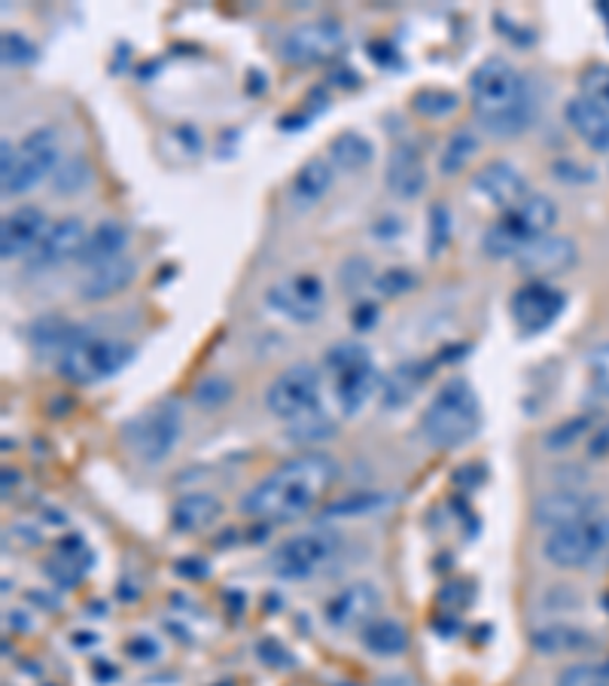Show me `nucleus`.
<instances>
[{"mask_svg":"<svg viewBox=\"0 0 609 686\" xmlns=\"http://www.w3.org/2000/svg\"><path fill=\"white\" fill-rule=\"evenodd\" d=\"M89 183V168L80 162V159H70V162L61 165V171H58V178H55V190L61 192H74L80 190Z\"/></svg>","mask_w":609,"mask_h":686,"instance_id":"nucleus-40","label":"nucleus"},{"mask_svg":"<svg viewBox=\"0 0 609 686\" xmlns=\"http://www.w3.org/2000/svg\"><path fill=\"white\" fill-rule=\"evenodd\" d=\"M579 260V250H576V241L567 238V235H542V238H533L530 245H525L518 250V269L525 274H530V281H549L552 274H561L573 269Z\"/></svg>","mask_w":609,"mask_h":686,"instance_id":"nucleus-15","label":"nucleus"},{"mask_svg":"<svg viewBox=\"0 0 609 686\" xmlns=\"http://www.w3.org/2000/svg\"><path fill=\"white\" fill-rule=\"evenodd\" d=\"M384 180H387V190L396 199H403V202L420 199L427 190V168H424L420 153L408 144L393 147L391 156H387V168H384Z\"/></svg>","mask_w":609,"mask_h":686,"instance_id":"nucleus-21","label":"nucleus"},{"mask_svg":"<svg viewBox=\"0 0 609 686\" xmlns=\"http://www.w3.org/2000/svg\"><path fill=\"white\" fill-rule=\"evenodd\" d=\"M177 137H180V144H190L192 156L202 150V137H199V132H195L192 125H180V128H177Z\"/></svg>","mask_w":609,"mask_h":686,"instance_id":"nucleus-48","label":"nucleus"},{"mask_svg":"<svg viewBox=\"0 0 609 686\" xmlns=\"http://www.w3.org/2000/svg\"><path fill=\"white\" fill-rule=\"evenodd\" d=\"M381 686H415V684L406 681V677H387V681H381Z\"/></svg>","mask_w":609,"mask_h":686,"instance_id":"nucleus-49","label":"nucleus"},{"mask_svg":"<svg viewBox=\"0 0 609 686\" xmlns=\"http://www.w3.org/2000/svg\"><path fill=\"white\" fill-rule=\"evenodd\" d=\"M591 513H600V497L583 492V488H561V492L542 494L540 501H537V507H533V519L542 528L555 531V528L585 519Z\"/></svg>","mask_w":609,"mask_h":686,"instance_id":"nucleus-19","label":"nucleus"},{"mask_svg":"<svg viewBox=\"0 0 609 686\" xmlns=\"http://www.w3.org/2000/svg\"><path fill=\"white\" fill-rule=\"evenodd\" d=\"M341 537L329 528H314L284 540L271 552V571L281 580H308L339 555Z\"/></svg>","mask_w":609,"mask_h":686,"instance_id":"nucleus-11","label":"nucleus"},{"mask_svg":"<svg viewBox=\"0 0 609 686\" xmlns=\"http://www.w3.org/2000/svg\"><path fill=\"white\" fill-rule=\"evenodd\" d=\"M46 229H49V223H46L43 207L37 205L15 207L13 214L3 217V229H0V254H3V260L27 257L34 247L41 245Z\"/></svg>","mask_w":609,"mask_h":686,"instance_id":"nucleus-20","label":"nucleus"},{"mask_svg":"<svg viewBox=\"0 0 609 686\" xmlns=\"http://www.w3.org/2000/svg\"><path fill=\"white\" fill-rule=\"evenodd\" d=\"M475 153H478V137H475L473 132H466V128L454 132V135L448 137L446 150H442V159H439L442 175H448V178H451V175H461Z\"/></svg>","mask_w":609,"mask_h":686,"instance_id":"nucleus-31","label":"nucleus"},{"mask_svg":"<svg viewBox=\"0 0 609 686\" xmlns=\"http://www.w3.org/2000/svg\"><path fill=\"white\" fill-rule=\"evenodd\" d=\"M269 308H274L278 315L290 317L293 324H314L326 305V293L320 278L314 274H290L284 281L271 284L266 293Z\"/></svg>","mask_w":609,"mask_h":686,"instance_id":"nucleus-13","label":"nucleus"},{"mask_svg":"<svg viewBox=\"0 0 609 686\" xmlns=\"http://www.w3.org/2000/svg\"><path fill=\"white\" fill-rule=\"evenodd\" d=\"M320 397H324V375L312 363H296L286 372H281L266 391V406L274 418L286 425L302 421L308 415L320 412Z\"/></svg>","mask_w":609,"mask_h":686,"instance_id":"nucleus-10","label":"nucleus"},{"mask_svg":"<svg viewBox=\"0 0 609 686\" xmlns=\"http://www.w3.org/2000/svg\"><path fill=\"white\" fill-rule=\"evenodd\" d=\"M369 55H372V61H375V65H391V61H399L396 53H393V46H387V43H372V46H369Z\"/></svg>","mask_w":609,"mask_h":686,"instance_id":"nucleus-47","label":"nucleus"},{"mask_svg":"<svg viewBox=\"0 0 609 686\" xmlns=\"http://www.w3.org/2000/svg\"><path fill=\"white\" fill-rule=\"evenodd\" d=\"M473 190L485 199L487 205L500 207L503 214L512 211L515 205H521L528 199V178L506 159H494V162L482 165L475 171Z\"/></svg>","mask_w":609,"mask_h":686,"instance_id":"nucleus-18","label":"nucleus"},{"mask_svg":"<svg viewBox=\"0 0 609 686\" xmlns=\"http://www.w3.org/2000/svg\"><path fill=\"white\" fill-rule=\"evenodd\" d=\"M86 238H89V229L80 217L58 220L46 229L41 245L27 254V272H46L53 266H61V262L80 260Z\"/></svg>","mask_w":609,"mask_h":686,"instance_id":"nucleus-17","label":"nucleus"},{"mask_svg":"<svg viewBox=\"0 0 609 686\" xmlns=\"http://www.w3.org/2000/svg\"><path fill=\"white\" fill-rule=\"evenodd\" d=\"M555 686H609L607 662H583V665H567L557 674Z\"/></svg>","mask_w":609,"mask_h":686,"instance_id":"nucleus-34","label":"nucleus"},{"mask_svg":"<svg viewBox=\"0 0 609 686\" xmlns=\"http://www.w3.org/2000/svg\"><path fill=\"white\" fill-rule=\"evenodd\" d=\"M132 357H135V345L89 333L80 342L70 345L65 355H58V372L74 384H95L125 370Z\"/></svg>","mask_w":609,"mask_h":686,"instance_id":"nucleus-9","label":"nucleus"},{"mask_svg":"<svg viewBox=\"0 0 609 686\" xmlns=\"http://www.w3.org/2000/svg\"><path fill=\"white\" fill-rule=\"evenodd\" d=\"M375 284V290H379L381 296H403V293H408V290L415 288L418 284V278H415V272L411 269H399V266H393V269H384V272L372 281Z\"/></svg>","mask_w":609,"mask_h":686,"instance_id":"nucleus-37","label":"nucleus"},{"mask_svg":"<svg viewBox=\"0 0 609 686\" xmlns=\"http://www.w3.org/2000/svg\"><path fill=\"white\" fill-rule=\"evenodd\" d=\"M336 480H339L336 458L324 452H302L274 466L266 480L244 494L241 509L250 519L266 525L302 519L320 504V497L336 485Z\"/></svg>","mask_w":609,"mask_h":686,"instance_id":"nucleus-1","label":"nucleus"},{"mask_svg":"<svg viewBox=\"0 0 609 686\" xmlns=\"http://www.w3.org/2000/svg\"><path fill=\"white\" fill-rule=\"evenodd\" d=\"M180 437H183V409L177 400L153 403L149 409L135 415L122 427V439H125L128 452L144 464L165 461L177 449Z\"/></svg>","mask_w":609,"mask_h":686,"instance_id":"nucleus-6","label":"nucleus"},{"mask_svg":"<svg viewBox=\"0 0 609 686\" xmlns=\"http://www.w3.org/2000/svg\"><path fill=\"white\" fill-rule=\"evenodd\" d=\"M381 592L372 583H351L339 589L324 607L326 622L339 631H363L369 622L379 619Z\"/></svg>","mask_w":609,"mask_h":686,"instance_id":"nucleus-16","label":"nucleus"},{"mask_svg":"<svg viewBox=\"0 0 609 686\" xmlns=\"http://www.w3.org/2000/svg\"><path fill=\"white\" fill-rule=\"evenodd\" d=\"M375 320H379V305L375 302H357L351 312V324L357 329H369L375 327Z\"/></svg>","mask_w":609,"mask_h":686,"instance_id":"nucleus-45","label":"nucleus"},{"mask_svg":"<svg viewBox=\"0 0 609 686\" xmlns=\"http://www.w3.org/2000/svg\"><path fill=\"white\" fill-rule=\"evenodd\" d=\"M415 108L427 116H446L451 110L458 108V95L454 92H446V89H424L415 95Z\"/></svg>","mask_w":609,"mask_h":686,"instance_id":"nucleus-39","label":"nucleus"},{"mask_svg":"<svg viewBox=\"0 0 609 686\" xmlns=\"http://www.w3.org/2000/svg\"><path fill=\"white\" fill-rule=\"evenodd\" d=\"M345 41V31L336 19H317L286 31L281 37V58L290 65H317L326 61Z\"/></svg>","mask_w":609,"mask_h":686,"instance_id":"nucleus-14","label":"nucleus"},{"mask_svg":"<svg viewBox=\"0 0 609 686\" xmlns=\"http://www.w3.org/2000/svg\"><path fill=\"white\" fill-rule=\"evenodd\" d=\"M557 223V205L545 195L530 192L521 205H515L512 211H506L482 238L487 257H518V250L530 245L533 238L552 233V226Z\"/></svg>","mask_w":609,"mask_h":686,"instance_id":"nucleus-5","label":"nucleus"},{"mask_svg":"<svg viewBox=\"0 0 609 686\" xmlns=\"http://www.w3.org/2000/svg\"><path fill=\"white\" fill-rule=\"evenodd\" d=\"M420 430L436 449H461L482 430V403L466 379H451L430 400Z\"/></svg>","mask_w":609,"mask_h":686,"instance_id":"nucleus-3","label":"nucleus"},{"mask_svg":"<svg viewBox=\"0 0 609 686\" xmlns=\"http://www.w3.org/2000/svg\"><path fill=\"white\" fill-rule=\"evenodd\" d=\"M363 644L375 656H399L408 650V631L393 619H375L363 629Z\"/></svg>","mask_w":609,"mask_h":686,"instance_id":"nucleus-29","label":"nucleus"},{"mask_svg":"<svg viewBox=\"0 0 609 686\" xmlns=\"http://www.w3.org/2000/svg\"><path fill=\"white\" fill-rule=\"evenodd\" d=\"M607 549H609V516L604 509H600V513H591V516H585V519L569 521L564 528L549 531V535H545V543H542L545 559L555 564V567H564V571L588 567V564L597 562Z\"/></svg>","mask_w":609,"mask_h":686,"instance_id":"nucleus-7","label":"nucleus"},{"mask_svg":"<svg viewBox=\"0 0 609 686\" xmlns=\"http://www.w3.org/2000/svg\"><path fill=\"white\" fill-rule=\"evenodd\" d=\"M232 397V384L226 379H207L195 387V400L202 406H217V403H226Z\"/></svg>","mask_w":609,"mask_h":686,"instance_id":"nucleus-42","label":"nucleus"},{"mask_svg":"<svg viewBox=\"0 0 609 686\" xmlns=\"http://www.w3.org/2000/svg\"><path fill=\"white\" fill-rule=\"evenodd\" d=\"M61 153V137L55 128H37L13 147L10 140H3V192L19 195L37 187L58 162Z\"/></svg>","mask_w":609,"mask_h":686,"instance_id":"nucleus-8","label":"nucleus"},{"mask_svg":"<svg viewBox=\"0 0 609 686\" xmlns=\"http://www.w3.org/2000/svg\"><path fill=\"white\" fill-rule=\"evenodd\" d=\"M569 128L583 137L585 144L597 153H609V110L588 101L585 95L569 98L564 108Z\"/></svg>","mask_w":609,"mask_h":686,"instance_id":"nucleus-22","label":"nucleus"},{"mask_svg":"<svg viewBox=\"0 0 609 686\" xmlns=\"http://www.w3.org/2000/svg\"><path fill=\"white\" fill-rule=\"evenodd\" d=\"M433 375V367L424 363V360H406L399 367H393L384 379H381L379 397L387 409H396V406H406L415 400V394L420 391V384L427 382Z\"/></svg>","mask_w":609,"mask_h":686,"instance_id":"nucleus-23","label":"nucleus"},{"mask_svg":"<svg viewBox=\"0 0 609 686\" xmlns=\"http://www.w3.org/2000/svg\"><path fill=\"white\" fill-rule=\"evenodd\" d=\"M530 641L540 653H569V650H585L595 644L588 631L573 629V626H549V629L533 631Z\"/></svg>","mask_w":609,"mask_h":686,"instance_id":"nucleus-30","label":"nucleus"},{"mask_svg":"<svg viewBox=\"0 0 609 686\" xmlns=\"http://www.w3.org/2000/svg\"><path fill=\"white\" fill-rule=\"evenodd\" d=\"M128 245V233L125 226L116 223V220H104L98 223L95 229L86 238V247H82L80 262L89 266V269H98V266H108V262L122 260V250Z\"/></svg>","mask_w":609,"mask_h":686,"instance_id":"nucleus-24","label":"nucleus"},{"mask_svg":"<svg viewBox=\"0 0 609 686\" xmlns=\"http://www.w3.org/2000/svg\"><path fill=\"white\" fill-rule=\"evenodd\" d=\"M135 274L137 266L132 260H116L108 262V266H98V269H89V274L80 281V300H108L113 293L128 288L135 281Z\"/></svg>","mask_w":609,"mask_h":686,"instance_id":"nucleus-26","label":"nucleus"},{"mask_svg":"<svg viewBox=\"0 0 609 686\" xmlns=\"http://www.w3.org/2000/svg\"><path fill=\"white\" fill-rule=\"evenodd\" d=\"M3 58L13 65H27L37 58V46L27 43L22 34H3Z\"/></svg>","mask_w":609,"mask_h":686,"instance_id":"nucleus-41","label":"nucleus"},{"mask_svg":"<svg viewBox=\"0 0 609 686\" xmlns=\"http://www.w3.org/2000/svg\"><path fill=\"white\" fill-rule=\"evenodd\" d=\"M219 513H223V504H219L217 494L192 492L183 494L171 507V525H174V531L192 535V531H202L207 525H214Z\"/></svg>","mask_w":609,"mask_h":686,"instance_id":"nucleus-25","label":"nucleus"},{"mask_svg":"<svg viewBox=\"0 0 609 686\" xmlns=\"http://www.w3.org/2000/svg\"><path fill=\"white\" fill-rule=\"evenodd\" d=\"M585 384H588V394H595L597 400H609V342L595 345L585 355Z\"/></svg>","mask_w":609,"mask_h":686,"instance_id":"nucleus-33","label":"nucleus"},{"mask_svg":"<svg viewBox=\"0 0 609 686\" xmlns=\"http://www.w3.org/2000/svg\"><path fill=\"white\" fill-rule=\"evenodd\" d=\"M564 308H567V296L557 288H552L549 281H528L525 288L515 290L512 302H509L515 327L525 336L545 333L557 317L564 315Z\"/></svg>","mask_w":609,"mask_h":686,"instance_id":"nucleus-12","label":"nucleus"},{"mask_svg":"<svg viewBox=\"0 0 609 686\" xmlns=\"http://www.w3.org/2000/svg\"><path fill=\"white\" fill-rule=\"evenodd\" d=\"M381 497H372V494H363V497H348V501H339L336 507L326 509V516H339V513H365L369 507H379Z\"/></svg>","mask_w":609,"mask_h":686,"instance_id":"nucleus-43","label":"nucleus"},{"mask_svg":"<svg viewBox=\"0 0 609 686\" xmlns=\"http://www.w3.org/2000/svg\"><path fill=\"white\" fill-rule=\"evenodd\" d=\"M595 425L597 421L591 418V415H576V418H567V421H561V425L549 430V437H545V449H552V452H564V449H569V446H576L579 439L591 437Z\"/></svg>","mask_w":609,"mask_h":686,"instance_id":"nucleus-32","label":"nucleus"},{"mask_svg":"<svg viewBox=\"0 0 609 686\" xmlns=\"http://www.w3.org/2000/svg\"><path fill=\"white\" fill-rule=\"evenodd\" d=\"M475 116L490 135H518L533 120V98L525 77L512 68L509 58L490 55L470 77Z\"/></svg>","mask_w":609,"mask_h":686,"instance_id":"nucleus-2","label":"nucleus"},{"mask_svg":"<svg viewBox=\"0 0 609 686\" xmlns=\"http://www.w3.org/2000/svg\"><path fill=\"white\" fill-rule=\"evenodd\" d=\"M332 180H336V168L332 162H326L324 156H314L302 165L293 178V199L296 205L312 207L324 199L326 192L332 190Z\"/></svg>","mask_w":609,"mask_h":686,"instance_id":"nucleus-27","label":"nucleus"},{"mask_svg":"<svg viewBox=\"0 0 609 686\" xmlns=\"http://www.w3.org/2000/svg\"><path fill=\"white\" fill-rule=\"evenodd\" d=\"M427 229H430V254L439 257V254L448 247V241H451V211H448L446 205L430 207V223H427Z\"/></svg>","mask_w":609,"mask_h":686,"instance_id":"nucleus-38","label":"nucleus"},{"mask_svg":"<svg viewBox=\"0 0 609 686\" xmlns=\"http://www.w3.org/2000/svg\"><path fill=\"white\" fill-rule=\"evenodd\" d=\"M324 370L332 379V394L345 418H353L381 387L379 367L360 342L332 345L324 355Z\"/></svg>","mask_w":609,"mask_h":686,"instance_id":"nucleus-4","label":"nucleus"},{"mask_svg":"<svg viewBox=\"0 0 609 686\" xmlns=\"http://www.w3.org/2000/svg\"><path fill=\"white\" fill-rule=\"evenodd\" d=\"M332 434H336V421L326 418L324 412L308 415V418H302V421H293V425H290V437L298 439V442H320V439L332 437Z\"/></svg>","mask_w":609,"mask_h":686,"instance_id":"nucleus-35","label":"nucleus"},{"mask_svg":"<svg viewBox=\"0 0 609 686\" xmlns=\"http://www.w3.org/2000/svg\"><path fill=\"white\" fill-rule=\"evenodd\" d=\"M583 95L609 110V65H591L583 70Z\"/></svg>","mask_w":609,"mask_h":686,"instance_id":"nucleus-36","label":"nucleus"},{"mask_svg":"<svg viewBox=\"0 0 609 686\" xmlns=\"http://www.w3.org/2000/svg\"><path fill=\"white\" fill-rule=\"evenodd\" d=\"M372 156H375V147L360 132H339L329 140L332 168H341V171H363L365 165L372 162Z\"/></svg>","mask_w":609,"mask_h":686,"instance_id":"nucleus-28","label":"nucleus"},{"mask_svg":"<svg viewBox=\"0 0 609 686\" xmlns=\"http://www.w3.org/2000/svg\"><path fill=\"white\" fill-rule=\"evenodd\" d=\"M128 653H132L135 659H153V656H159V646L140 634V638H135V641L128 644Z\"/></svg>","mask_w":609,"mask_h":686,"instance_id":"nucleus-46","label":"nucleus"},{"mask_svg":"<svg viewBox=\"0 0 609 686\" xmlns=\"http://www.w3.org/2000/svg\"><path fill=\"white\" fill-rule=\"evenodd\" d=\"M588 454L591 458H609V418L595 425V430H591V437H588Z\"/></svg>","mask_w":609,"mask_h":686,"instance_id":"nucleus-44","label":"nucleus"}]
</instances>
